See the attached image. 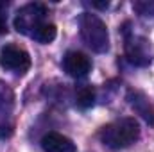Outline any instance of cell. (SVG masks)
Returning <instances> with one entry per match:
<instances>
[{"instance_id": "1", "label": "cell", "mask_w": 154, "mask_h": 152, "mask_svg": "<svg viewBox=\"0 0 154 152\" xmlns=\"http://www.w3.org/2000/svg\"><path fill=\"white\" fill-rule=\"evenodd\" d=\"M138 138H140V125L134 118L129 116L108 123L100 131V141L113 150H120L133 145Z\"/></svg>"}, {"instance_id": "2", "label": "cell", "mask_w": 154, "mask_h": 152, "mask_svg": "<svg viewBox=\"0 0 154 152\" xmlns=\"http://www.w3.org/2000/svg\"><path fill=\"white\" fill-rule=\"evenodd\" d=\"M79 27H81V38L88 48H91L97 54H102L109 48L108 27L97 14L82 13L79 20Z\"/></svg>"}, {"instance_id": "3", "label": "cell", "mask_w": 154, "mask_h": 152, "mask_svg": "<svg viewBox=\"0 0 154 152\" xmlns=\"http://www.w3.org/2000/svg\"><path fill=\"white\" fill-rule=\"evenodd\" d=\"M47 16V7L43 4H27L23 5L16 16H14V29L20 32V34H27V36H32V32L38 29L41 23H45Z\"/></svg>"}, {"instance_id": "4", "label": "cell", "mask_w": 154, "mask_h": 152, "mask_svg": "<svg viewBox=\"0 0 154 152\" xmlns=\"http://www.w3.org/2000/svg\"><path fill=\"white\" fill-rule=\"evenodd\" d=\"M0 66L4 70L14 72V74H25L31 66V57L29 54L16 47V45H5L0 48Z\"/></svg>"}, {"instance_id": "5", "label": "cell", "mask_w": 154, "mask_h": 152, "mask_svg": "<svg viewBox=\"0 0 154 152\" xmlns=\"http://www.w3.org/2000/svg\"><path fill=\"white\" fill-rule=\"evenodd\" d=\"M125 56L136 66H147L152 61V52H151L147 39L136 38V36L125 39Z\"/></svg>"}, {"instance_id": "6", "label": "cell", "mask_w": 154, "mask_h": 152, "mask_svg": "<svg viewBox=\"0 0 154 152\" xmlns=\"http://www.w3.org/2000/svg\"><path fill=\"white\" fill-rule=\"evenodd\" d=\"M63 68L65 72L70 77H75V79H82L90 74L91 70V61L86 54L82 52H68L63 59Z\"/></svg>"}, {"instance_id": "7", "label": "cell", "mask_w": 154, "mask_h": 152, "mask_svg": "<svg viewBox=\"0 0 154 152\" xmlns=\"http://www.w3.org/2000/svg\"><path fill=\"white\" fill-rule=\"evenodd\" d=\"M127 102H129V106L134 109V113L140 114L149 125H154V108H152V104L149 102V99H147L142 91H138V90H129V93H127Z\"/></svg>"}, {"instance_id": "8", "label": "cell", "mask_w": 154, "mask_h": 152, "mask_svg": "<svg viewBox=\"0 0 154 152\" xmlns=\"http://www.w3.org/2000/svg\"><path fill=\"white\" fill-rule=\"evenodd\" d=\"M41 147H43L45 152H77L75 143L70 138H66L59 132L45 134L43 140H41Z\"/></svg>"}, {"instance_id": "9", "label": "cell", "mask_w": 154, "mask_h": 152, "mask_svg": "<svg viewBox=\"0 0 154 152\" xmlns=\"http://www.w3.org/2000/svg\"><path fill=\"white\" fill-rule=\"evenodd\" d=\"M56 34H57V29H56V25L54 23H41L38 29L32 32V36L31 38H34L36 41L39 43H50V41H54L56 38Z\"/></svg>"}, {"instance_id": "10", "label": "cell", "mask_w": 154, "mask_h": 152, "mask_svg": "<svg viewBox=\"0 0 154 152\" xmlns=\"http://www.w3.org/2000/svg\"><path fill=\"white\" fill-rule=\"evenodd\" d=\"M93 102H95V91H93V88L91 86H81L77 90V106L82 108V109H86V108L93 106Z\"/></svg>"}, {"instance_id": "11", "label": "cell", "mask_w": 154, "mask_h": 152, "mask_svg": "<svg viewBox=\"0 0 154 152\" xmlns=\"http://www.w3.org/2000/svg\"><path fill=\"white\" fill-rule=\"evenodd\" d=\"M133 9L140 16H154V2L151 0H136L133 4Z\"/></svg>"}, {"instance_id": "12", "label": "cell", "mask_w": 154, "mask_h": 152, "mask_svg": "<svg viewBox=\"0 0 154 152\" xmlns=\"http://www.w3.org/2000/svg\"><path fill=\"white\" fill-rule=\"evenodd\" d=\"M91 5L97 7V9H108L109 7V2H91Z\"/></svg>"}, {"instance_id": "13", "label": "cell", "mask_w": 154, "mask_h": 152, "mask_svg": "<svg viewBox=\"0 0 154 152\" xmlns=\"http://www.w3.org/2000/svg\"><path fill=\"white\" fill-rule=\"evenodd\" d=\"M7 29H5V22H4V18H2V14H0V34H4Z\"/></svg>"}]
</instances>
